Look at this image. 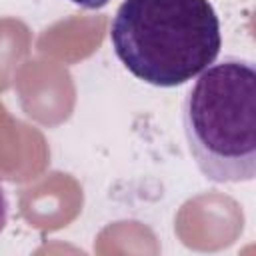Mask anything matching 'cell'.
Returning a JSON list of instances; mask_svg holds the SVG:
<instances>
[{
	"instance_id": "cell-4",
	"label": "cell",
	"mask_w": 256,
	"mask_h": 256,
	"mask_svg": "<svg viewBox=\"0 0 256 256\" xmlns=\"http://www.w3.org/2000/svg\"><path fill=\"white\" fill-rule=\"evenodd\" d=\"M6 220H8V200H6L4 188H2V184H0V232H2L4 226H6Z\"/></svg>"
},
{
	"instance_id": "cell-3",
	"label": "cell",
	"mask_w": 256,
	"mask_h": 256,
	"mask_svg": "<svg viewBox=\"0 0 256 256\" xmlns=\"http://www.w3.org/2000/svg\"><path fill=\"white\" fill-rule=\"evenodd\" d=\"M70 2L76 4V6H80V8H84V10H100L110 0H70Z\"/></svg>"
},
{
	"instance_id": "cell-2",
	"label": "cell",
	"mask_w": 256,
	"mask_h": 256,
	"mask_svg": "<svg viewBox=\"0 0 256 256\" xmlns=\"http://www.w3.org/2000/svg\"><path fill=\"white\" fill-rule=\"evenodd\" d=\"M188 150L200 172L218 184L250 182L256 176V68L226 56L212 62L182 104Z\"/></svg>"
},
{
	"instance_id": "cell-1",
	"label": "cell",
	"mask_w": 256,
	"mask_h": 256,
	"mask_svg": "<svg viewBox=\"0 0 256 256\" xmlns=\"http://www.w3.org/2000/svg\"><path fill=\"white\" fill-rule=\"evenodd\" d=\"M118 60L138 80L174 88L220 54V20L208 0H124L110 24Z\"/></svg>"
}]
</instances>
